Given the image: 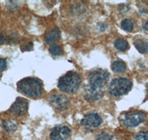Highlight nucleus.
<instances>
[{
  "label": "nucleus",
  "mask_w": 148,
  "mask_h": 140,
  "mask_svg": "<svg viewBox=\"0 0 148 140\" xmlns=\"http://www.w3.org/2000/svg\"><path fill=\"white\" fill-rule=\"evenodd\" d=\"M18 90L29 97H39L42 92V84L35 77H25L17 83Z\"/></svg>",
  "instance_id": "nucleus-1"
},
{
  "label": "nucleus",
  "mask_w": 148,
  "mask_h": 140,
  "mask_svg": "<svg viewBox=\"0 0 148 140\" xmlns=\"http://www.w3.org/2000/svg\"><path fill=\"white\" fill-rule=\"evenodd\" d=\"M82 78L76 72L70 71L59 78L58 87L65 93H74L81 86Z\"/></svg>",
  "instance_id": "nucleus-2"
},
{
  "label": "nucleus",
  "mask_w": 148,
  "mask_h": 140,
  "mask_svg": "<svg viewBox=\"0 0 148 140\" xmlns=\"http://www.w3.org/2000/svg\"><path fill=\"white\" fill-rule=\"evenodd\" d=\"M131 80L126 77H117L111 81L109 92L114 97H121L127 94L132 89Z\"/></svg>",
  "instance_id": "nucleus-3"
},
{
  "label": "nucleus",
  "mask_w": 148,
  "mask_h": 140,
  "mask_svg": "<svg viewBox=\"0 0 148 140\" xmlns=\"http://www.w3.org/2000/svg\"><path fill=\"white\" fill-rule=\"evenodd\" d=\"M110 80L109 72L103 69H94L88 75V82L91 86L101 88L108 84Z\"/></svg>",
  "instance_id": "nucleus-4"
},
{
  "label": "nucleus",
  "mask_w": 148,
  "mask_h": 140,
  "mask_svg": "<svg viewBox=\"0 0 148 140\" xmlns=\"http://www.w3.org/2000/svg\"><path fill=\"white\" fill-rule=\"evenodd\" d=\"M102 123V119L98 113H90L84 117L81 120V125L87 130H93L97 128Z\"/></svg>",
  "instance_id": "nucleus-5"
},
{
  "label": "nucleus",
  "mask_w": 148,
  "mask_h": 140,
  "mask_svg": "<svg viewBox=\"0 0 148 140\" xmlns=\"http://www.w3.org/2000/svg\"><path fill=\"white\" fill-rule=\"evenodd\" d=\"M145 117L141 112H130L125 114L123 123L127 128H135L144 122Z\"/></svg>",
  "instance_id": "nucleus-6"
},
{
  "label": "nucleus",
  "mask_w": 148,
  "mask_h": 140,
  "mask_svg": "<svg viewBox=\"0 0 148 140\" xmlns=\"http://www.w3.org/2000/svg\"><path fill=\"white\" fill-rule=\"evenodd\" d=\"M28 101L26 99L18 97L10 108V111L15 116H22L27 113L28 109Z\"/></svg>",
  "instance_id": "nucleus-7"
},
{
  "label": "nucleus",
  "mask_w": 148,
  "mask_h": 140,
  "mask_svg": "<svg viewBox=\"0 0 148 140\" xmlns=\"http://www.w3.org/2000/svg\"><path fill=\"white\" fill-rule=\"evenodd\" d=\"M71 136V130L65 125H58L52 130L51 140H67Z\"/></svg>",
  "instance_id": "nucleus-8"
},
{
  "label": "nucleus",
  "mask_w": 148,
  "mask_h": 140,
  "mask_svg": "<svg viewBox=\"0 0 148 140\" xmlns=\"http://www.w3.org/2000/svg\"><path fill=\"white\" fill-rule=\"evenodd\" d=\"M104 96V92L101 88H95L90 85L84 86V97L88 102H96L102 98Z\"/></svg>",
  "instance_id": "nucleus-9"
},
{
  "label": "nucleus",
  "mask_w": 148,
  "mask_h": 140,
  "mask_svg": "<svg viewBox=\"0 0 148 140\" xmlns=\"http://www.w3.org/2000/svg\"><path fill=\"white\" fill-rule=\"evenodd\" d=\"M49 102L58 110L63 111L67 109L70 105V102L65 95L53 94L49 97Z\"/></svg>",
  "instance_id": "nucleus-10"
},
{
  "label": "nucleus",
  "mask_w": 148,
  "mask_h": 140,
  "mask_svg": "<svg viewBox=\"0 0 148 140\" xmlns=\"http://www.w3.org/2000/svg\"><path fill=\"white\" fill-rule=\"evenodd\" d=\"M59 39H60V30L57 27L50 30L45 37V40L47 43H53L58 41Z\"/></svg>",
  "instance_id": "nucleus-11"
},
{
  "label": "nucleus",
  "mask_w": 148,
  "mask_h": 140,
  "mask_svg": "<svg viewBox=\"0 0 148 140\" xmlns=\"http://www.w3.org/2000/svg\"><path fill=\"white\" fill-rule=\"evenodd\" d=\"M134 46L138 50V52H141V53L145 54L147 52L148 43L147 39H137L134 41Z\"/></svg>",
  "instance_id": "nucleus-12"
},
{
  "label": "nucleus",
  "mask_w": 148,
  "mask_h": 140,
  "mask_svg": "<svg viewBox=\"0 0 148 140\" xmlns=\"http://www.w3.org/2000/svg\"><path fill=\"white\" fill-rule=\"evenodd\" d=\"M111 69L116 73H122L126 71L127 67L125 62L118 60L113 62V64L111 65Z\"/></svg>",
  "instance_id": "nucleus-13"
},
{
  "label": "nucleus",
  "mask_w": 148,
  "mask_h": 140,
  "mask_svg": "<svg viewBox=\"0 0 148 140\" xmlns=\"http://www.w3.org/2000/svg\"><path fill=\"white\" fill-rule=\"evenodd\" d=\"M114 46L116 49L121 52H125L129 49V43L125 39H119L114 42Z\"/></svg>",
  "instance_id": "nucleus-14"
},
{
  "label": "nucleus",
  "mask_w": 148,
  "mask_h": 140,
  "mask_svg": "<svg viewBox=\"0 0 148 140\" xmlns=\"http://www.w3.org/2000/svg\"><path fill=\"white\" fill-rule=\"evenodd\" d=\"M18 41V35L15 34H10L9 35H2L0 36V42L2 43H15Z\"/></svg>",
  "instance_id": "nucleus-15"
},
{
  "label": "nucleus",
  "mask_w": 148,
  "mask_h": 140,
  "mask_svg": "<svg viewBox=\"0 0 148 140\" xmlns=\"http://www.w3.org/2000/svg\"><path fill=\"white\" fill-rule=\"evenodd\" d=\"M2 126L5 130H7L9 133H13L16 130L17 125L14 121L11 120H5L2 122Z\"/></svg>",
  "instance_id": "nucleus-16"
},
{
  "label": "nucleus",
  "mask_w": 148,
  "mask_h": 140,
  "mask_svg": "<svg viewBox=\"0 0 148 140\" xmlns=\"http://www.w3.org/2000/svg\"><path fill=\"white\" fill-rule=\"evenodd\" d=\"M121 26L123 30L127 32H131L133 30V27H134L133 22L131 20L128 19V18H125L121 22Z\"/></svg>",
  "instance_id": "nucleus-17"
},
{
  "label": "nucleus",
  "mask_w": 148,
  "mask_h": 140,
  "mask_svg": "<svg viewBox=\"0 0 148 140\" xmlns=\"http://www.w3.org/2000/svg\"><path fill=\"white\" fill-rule=\"evenodd\" d=\"M49 51L51 55H54V56H59V55H62L63 53L62 48L57 44H52L49 48Z\"/></svg>",
  "instance_id": "nucleus-18"
},
{
  "label": "nucleus",
  "mask_w": 148,
  "mask_h": 140,
  "mask_svg": "<svg viewBox=\"0 0 148 140\" xmlns=\"http://www.w3.org/2000/svg\"><path fill=\"white\" fill-rule=\"evenodd\" d=\"M22 52H30L34 50V43L32 41H27L23 43L20 47Z\"/></svg>",
  "instance_id": "nucleus-19"
},
{
  "label": "nucleus",
  "mask_w": 148,
  "mask_h": 140,
  "mask_svg": "<svg viewBox=\"0 0 148 140\" xmlns=\"http://www.w3.org/2000/svg\"><path fill=\"white\" fill-rule=\"evenodd\" d=\"M96 140H116L114 137L112 135H110L109 133H101L98 136Z\"/></svg>",
  "instance_id": "nucleus-20"
},
{
  "label": "nucleus",
  "mask_w": 148,
  "mask_h": 140,
  "mask_svg": "<svg viewBox=\"0 0 148 140\" xmlns=\"http://www.w3.org/2000/svg\"><path fill=\"white\" fill-rule=\"evenodd\" d=\"M134 140H148L147 131H142L135 136Z\"/></svg>",
  "instance_id": "nucleus-21"
},
{
  "label": "nucleus",
  "mask_w": 148,
  "mask_h": 140,
  "mask_svg": "<svg viewBox=\"0 0 148 140\" xmlns=\"http://www.w3.org/2000/svg\"><path fill=\"white\" fill-rule=\"evenodd\" d=\"M7 68V61L4 58H0V71H4Z\"/></svg>",
  "instance_id": "nucleus-22"
},
{
  "label": "nucleus",
  "mask_w": 148,
  "mask_h": 140,
  "mask_svg": "<svg viewBox=\"0 0 148 140\" xmlns=\"http://www.w3.org/2000/svg\"><path fill=\"white\" fill-rule=\"evenodd\" d=\"M98 29L99 31H104L107 29V25L104 23H99L98 24Z\"/></svg>",
  "instance_id": "nucleus-23"
},
{
  "label": "nucleus",
  "mask_w": 148,
  "mask_h": 140,
  "mask_svg": "<svg viewBox=\"0 0 148 140\" xmlns=\"http://www.w3.org/2000/svg\"><path fill=\"white\" fill-rule=\"evenodd\" d=\"M144 29H145V30H147V22H146V23L145 24V25H144V27H143Z\"/></svg>",
  "instance_id": "nucleus-24"
}]
</instances>
